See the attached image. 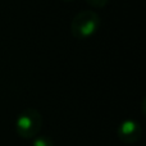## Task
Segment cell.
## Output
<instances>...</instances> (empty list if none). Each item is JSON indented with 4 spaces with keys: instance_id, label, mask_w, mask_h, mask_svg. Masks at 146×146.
<instances>
[{
    "instance_id": "cell-5",
    "label": "cell",
    "mask_w": 146,
    "mask_h": 146,
    "mask_svg": "<svg viewBox=\"0 0 146 146\" xmlns=\"http://www.w3.org/2000/svg\"><path fill=\"white\" fill-rule=\"evenodd\" d=\"M85 1L92 8H104L109 0H85Z\"/></svg>"
},
{
    "instance_id": "cell-6",
    "label": "cell",
    "mask_w": 146,
    "mask_h": 146,
    "mask_svg": "<svg viewBox=\"0 0 146 146\" xmlns=\"http://www.w3.org/2000/svg\"><path fill=\"white\" fill-rule=\"evenodd\" d=\"M63 1H73V0H63Z\"/></svg>"
},
{
    "instance_id": "cell-4",
    "label": "cell",
    "mask_w": 146,
    "mask_h": 146,
    "mask_svg": "<svg viewBox=\"0 0 146 146\" xmlns=\"http://www.w3.org/2000/svg\"><path fill=\"white\" fill-rule=\"evenodd\" d=\"M32 146H54V141L49 136H36L32 141Z\"/></svg>"
},
{
    "instance_id": "cell-3",
    "label": "cell",
    "mask_w": 146,
    "mask_h": 146,
    "mask_svg": "<svg viewBox=\"0 0 146 146\" xmlns=\"http://www.w3.org/2000/svg\"><path fill=\"white\" fill-rule=\"evenodd\" d=\"M117 136L123 144H136L142 137V127L137 121L127 119L119 124L117 129Z\"/></svg>"
},
{
    "instance_id": "cell-2",
    "label": "cell",
    "mask_w": 146,
    "mask_h": 146,
    "mask_svg": "<svg viewBox=\"0 0 146 146\" xmlns=\"http://www.w3.org/2000/svg\"><path fill=\"white\" fill-rule=\"evenodd\" d=\"M42 122V115L37 109L27 108L23 111H21L19 115L15 119V132L22 139H33L40 132Z\"/></svg>"
},
{
    "instance_id": "cell-1",
    "label": "cell",
    "mask_w": 146,
    "mask_h": 146,
    "mask_svg": "<svg viewBox=\"0 0 146 146\" xmlns=\"http://www.w3.org/2000/svg\"><path fill=\"white\" fill-rule=\"evenodd\" d=\"M100 15L94 10H82L73 17L71 33L77 40H86L94 36L100 28Z\"/></svg>"
}]
</instances>
